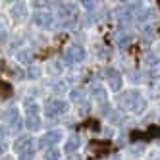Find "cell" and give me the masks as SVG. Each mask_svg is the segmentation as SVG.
I'll use <instances>...</instances> for the list:
<instances>
[{
    "instance_id": "16",
    "label": "cell",
    "mask_w": 160,
    "mask_h": 160,
    "mask_svg": "<svg viewBox=\"0 0 160 160\" xmlns=\"http://www.w3.org/2000/svg\"><path fill=\"white\" fill-rule=\"evenodd\" d=\"M39 75H41V68H37V66H31L27 70V77H31V79H37Z\"/></svg>"
},
{
    "instance_id": "20",
    "label": "cell",
    "mask_w": 160,
    "mask_h": 160,
    "mask_svg": "<svg viewBox=\"0 0 160 160\" xmlns=\"http://www.w3.org/2000/svg\"><path fill=\"white\" fill-rule=\"evenodd\" d=\"M131 39H133V35H125L123 39H120V44L122 47H128V42H131Z\"/></svg>"
},
{
    "instance_id": "12",
    "label": "cell",
    "mask_w": 160,
    "mask_h": 160,
    "mask_svg": "<svg viewBox=\"0 0 160 160\" xmlns=\"http://www.w3.org/2000/svg\"><path fill=\"white\" fill-rule=\"evenodd\" d=\"M44 160H60V151L58 148H48L44 152Z\"/></svg>"
},
{
    "instance_id": "1",
    "label": "cell",
    "mask_w": 160,
    "mask_h": 160,
    "mask_svg": "<svg viewBox=\"0 0 160 160\" xmlns=\"http://www.w3.org/2000/svg\"><path fill=\"white\" fill-rule=\"evenodd\" d=\"M120 104L123 108H131V110H139L145 106V100L141 98V95L137 91H129V93H123L120 97Z\"/></svg>"
},
{
    "instance_id": "14",
    "label": "cell",
    "mask_w": 160,
    "mask_h": 160,
    "mask_svg": "<svg viewBox=\"0 0 160 160\" xmlns=\"http://www.w3.org/2000/svg\"><path fill=\"white\" fill-rule=\"evenodd\" d=\"M83 98H85V93H83L81 89L72 91V100H73V102H83Z\"/></svg>"
},
{
    "instance_id": "18",
    "label": "cell",
    "mask_w": 160,
    "mask_h": 160,
    "mask_svg": "<svg viewBox=\"0 0 160 160\" xmlns=\"http://www.w3.org/2000/svg\"><path fill=\"white\" fill-rule=\"evenodd\" d=\"M23 10H25V4H16V10H12V14L16 12V16L21 18V16H23Z\"/></svg>"
},
{
    "instance_id": "21",
    "label": "cell",
    "mask_w": 160,
    "mask_h": 160,
    "mask_svg": "<svg viewBox=\"0 0 160 160\" xmlns=\"http://www.w3.org/2000/svg\"><path fill=\"white\" fill-rule=\"evenodd\" d=\"M0 160H14V156H2Z\"/></svg>"
},
{
    "instance_id": "10",
    "label": "cell",
    "mask_w": 160,
    "mask_h": 160,
    "mask_svg": "<svg viewBox=\"0 0 160 160\" xmlns=\"http://www.w3.org/2000/svg\"><path fill=\"white\" fill-rule=\"evenodd\" d=\"M18 60L23 62V64H29L33 60V52L31 50H21V52H18Z\"/></svg>"
},
{
    "instance_id": "5",
    "label": "cell",
    "mask_w": 160,
    "mask_h": 160,
    "mask_svg": "<svg viewBox=\"0 0 160 160\" xmlns=\"http://www.w3.org/2000/svg\"><path fill=\"white\" fill-rule=\"evenodd\" d=\"M106 81H108L112 91H120L122 89V75L116 70H106Z\"/></svg>"
},
{
    "instance_id": "2",
    "label": "cell",
    "mask_w": 160,
    "mask_h": 160,
    "mask_svg": "<svg viewBox=\"0 0 160 160\" xmlns=\"http://www.w3.org/2000/svg\"><path fill=\"white\" fill-rule=\"evenodd\" d=\"M68 108V104L64 100H58V98H54V100H48L47 104H44V116H48V118H56V116H60V114H64Z\"/></svg>"
},
{
    "instance_id": "13",
    "label": "cell",
    "mask_w": 160,
    "mask_h": 160,
    "mask_svg": "<svg viewBox=\"0 0 160 160\" xmlns=\"http://www.w3.org/2000/svg\"><path fill=\"white\" fill-rule=\"evenodd\" d=\"M10 95H12V87H10L8 83L0 81V98H8Z\"/></svg>"
},
{
    "instance_id": "3",
    "label": "cell",
    "mask_w": 160,
    "mask_h": 160,
    "mask_svg": "<svg viewBox=\"0 0 160 160\" xmlns=\"http://www.w3.org/2000/svg\"><path fill=\"white\" fill-rule=\"evenodd\" d=\"M64 60L68 64H79L85 60V50L81 47H77V44H73V47H70L64 52Z\"/></svg>"
},
{
    "instance_id": "19",
    "label": "cell",
    "mask_w": 160,
    "mask_h": 160,
    "mask_svg": "<svg viewBox=\"0 0 160 160\" xmlns=\"http://www.w3.org/2000/svg\"><path fill=\"white\" fill-rule=\"evenodd\" d=\"M50 72H52V73H60V72H62V66H60L58 62H50Z\"/></svg>"
},
{
    "instance_id": "4",
    "label": "cell",
    "mask_w": 160,
    "mask_h": 160,
    "mask_svg": "<svg viewBox=\"0 0 160 160\" xmlns=\"http://www.w3.org/2000/svg\"><path fill=\"white\" fill-rule=\"evenodd\" d=\"M60 137H62L60 131H48V133H44V137H41L39 147L41 148H52V145H56L60 141Z\"/></svg>"
},
{
    "instance_id": "7",
    "label": "cell",
    "mask_w": 160,
    "mask_h": 160,
    "mask_svg": "<svg viewBox=\"0 0 160 160\" xmlns=\"http://www.w3.org/2000/svg\"><path fill=\"white\" fill-rule=\"evenodd\" d=\"M35 21H37V25H41V27H50L52 25V16L47 14V12H41V14L35 16Z\"/></svg>"
},
{
    "instance_id": "9",
    "label": "cell",
    "mask_w": 160,
    "mask_h": 160,
    "mask_svg": "<svg viewBox=\"0 0 160 160\" xmlns=\"http://www.w3.org/2000/svg\"><path fill=\"white\" fill-rule=\"evenodd\" d=\"M77 147H79V139H77V137H72V139L66 143V147H64V152H73Z\"/></svg>"
},
{
    "instance_id": "6",
    "label": "cell",
    "mask_w": 160,
    "mask_h": 160,
    "mask_svg": "<svg viewBox=\"0 0 160 160\" xmlns=\"http://www.w3.org/2000/svg\"><path fill=\"white\" fill-rule=\"evenodd\" d=\"M27 148H31V137L29 135L19 137V139L14 143V151L16 152H23V151H27Z\"/></svg>"
},
{
    "instance_id": "15",
    "label": "cell",
    "mask_w": 160,
    "mask_h": 160,
    "mask_svg": "<svg viewBox=\"0 0 160 160\" xmlns=\"http://www.w3.org/2000/svg\"><path fill=\"white\" fill-rule=\"evenodd\" d=\"M25 108H27V114L29 116H37V112H39V106L35 104V102H25Z\"/></svg>"
},
{
    "instance_id": "8",
    "label": "cell",
    "mask_w": 160,
    "mask_h": 160,
    "mask_svg": "<svg viewBox=\"0 0 160 160\" xmlns=\"http://www.w3.org/2000/svg\"><path fill=\"white\" fill-rule=\"evenodd\" d=\"M91 97L97 98V100H104V98H106L104 87H102V85H93V87H91Z\"/></svg>"
},
{
    "instance_id": "17",
    "label": "cell",
    "mask_w": 160,
    "mask_h": 160,
    "mask_svg": "<svg viewBox=\"0 0 160 160\" xmlns=\"http://www.w3.org/2000/svg\"><path fill=\"white\" fill-rule=\"evenodd\" d=\"M33 156H35V152H33V148H27V151L21 152V158L19 160H33Z\"/></svg>"
},
{
    "instance_id": "11",
    "label": "cell",
    "mask_w": 160,
    "mask_h": 160,
    "mask_svg": "<svg viewBox=\"0 0 160 160\" xmlns=\"http://www.w3.org/2000/svg\"><path fill=\"white\" fill-rule=\"evenodd\" d=\"M25 125H27L29 129H39V128H41V120H39V116H29Z\"/></svg>"
}]
</instances>
